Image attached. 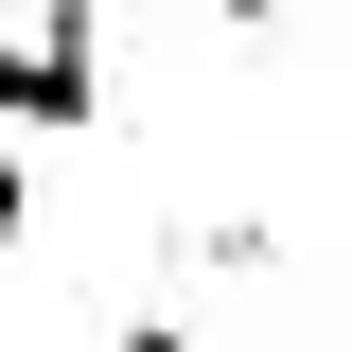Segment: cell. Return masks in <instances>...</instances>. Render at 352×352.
<instances>
[{"mask_svg":"<svg viewBox=\"0 0 352 352\" xmlns=\"http://www.w3.org/2000/svg\"><path fill=\"white\" fill-rule=\"evenodd\" d=\"M88 352H194V335H176V317H124V335H88Z\"/></svg>","mask_w":352,"mask_h":352,"instance_id":"obj_3","label":"cell"},{"mask_svg":"<svg viewBox=\"0 0 352 352\" xmlns=\"http://www.w3.org/2000/svg\"><path fill=\"white\" fill-rule=\"evenodd\" d=\"M88 106H106V71H88V18L53 0L36 36H0V141H71Z\"/></svg>","mask_w":352,"mask_h":352,"instance_id":"obj_1","label":"cell"},{"mask_svg":"<svg viewBox=\"0 0 352 352\" xmlns=\"http://www.w3.org/2000/svg\"><path fill=\"white\" fill-rule=\"evenodd\" d=\"M36 247V176H18V141H0V264Z\"/></svg>","mask_w":352,"mask_h":352,"instance_id":"obj_2","label":"cell"}]
</instances>
